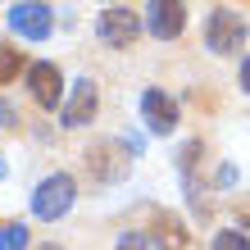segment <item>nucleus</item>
Wrapping results in <instances>:
<instances>
[{
	"label": "nucleus",
	"mask_w": 250,
	"mask_h": 250,
	"mask_svg": "<svg viewBox=\"0 0 250 250\" xmlns=\"http://www.w3.org/2000/svg\"><path fill=\"white\" fill-rule=\"evenodd\" d=\"M0 178H5V164H0Z\"/></svg>",
	"instance_id": "nucleus-18"
},
{
	"label": "nucleus",
	"mask_w": 250,
	"mask_h": 250,
	"mask_svg": "<svg viewBox=\"0 0 250 250\" xmlns=\"http://www.w3.org/2000/svg\"><path fill=\"white\" fill-rule=\"evenodd\" d=\"M205 41H209L214 55H237L241 41H246V23L237 9H214L209 14V27H205Z\"/></svg>",
	"instance_id": "nucleus-2"
},
{
	"label": "nucleus",
	"mask_w": 250,
	"mask_h": 250,
	"mask_svg": "<svg viewBox=\"0 0 250 250\" xmlns=\"http://www.w3.org/2000/svg\"><path fill=\"white\" fill-rule=\"evenodd\" d=\"M141 114H146V127H150L155 137H168V132L178 127V105H173L164 91H146L141 96Z\"/></svg>",
	"instance_id": "nucleus-8"
},
{
	"label": "nucleus",
	"mask_w": 250,
	"mask_h": 250,
	"mask_svg": "<svg viewBox=\"0 0 250 250\" xmlns=\"http://www.w3.org/2000/svg\"><path fill=\"white\" fill-rule=\"evenodd\" d=\"M96 32H100V41L105 46H132L137 41V32H141V19L132 9H123V5H114V9H105L100 14V23H96Z\"/></svg>",
	"instance_id": "nucleus-4"
},
{
	"label": "nucleus",
	"mask_w": 250,
	"mask_h": 250,
	"mask_svg": "<svg viewBox=\"0 0 250 250\" xmlns=\"http://www.w3.org/2000/svg\"><path fill=\"white\" fill-rule=\"evenodd\" d=\"M214 250H250V237L237 232V228H232V232H218V237H214Z\"/></svg>",
	"instance_id": "nucleus-12"
},
{
	"label": "nucleus",
	"mask_w": 250,
	"mask_h": 250,
	"mask_svg": "<svg viewBox=\"0 0 250 250\" xmlns=\"http://www.w3.org/2000/svg\"><path fill=\"white\" fill-rule=\"evenodd\" d=\"M23 246H27L23 223H0V250H23Z\"/></svg>",
	"instance_id": "nucleus-11"
},
{
	"label": "nucleus",
	"mask_w": 250,
	"mask_h": 250,
	"mask_svg": "<svg viewBox=\"0 0 250 250\" xmlns=\"http://www.w3.org/2000/svg\"><path fill=\"white\" fill-rule=\"evenodd\" d=\"M119 250H150V241H146V232H123Z\"/></svg>",
	"instance_id": "nucleus-14"
},
{
	"label": "nucleus",
	"mask_w": 250,
	"mask_h": 250,
	"mask_svg": "<svg viewBox=\"0 0 250 250\" xmlns=\"http://www.w3.org/2000/svg\"><path fill=\"white\" fill-rule=\"evenodd\" d=\"M155 241H159V250H187V232L173 214H159L155 218Z\"/></svg>",
	"instance_id": "nucleus-9"
},
{
	"label": "nucleus",
	"mask_w": 250,
	"mask_h": 250,
	"mask_svg": "<svg viewBox=\"0 0 250 250\" xmlns=\"http://www.w3.org/2000/svg\"><path fill=\"white\" fill-rule=\"evenodd\" d=\"M182 27H187V9H182V0H150V5H146V32H150L155 41H173V37H182Z\"/></svg>",
	"instance_id": "nucleus-3"
},
{
	"label": "nucleus",
	"mask_w": 250,
	"mask_h": 250,
	"mask_svg": "<svg viewBox=\"0 0 250 250\" xmlns=\"http://www.w3.org/2000/svg\"><path fill=\"white\" fill-rule=\"evenodd\" d=\"M46 250H55V246H46Z\"/></svg>",
	"instance_id": "nucleus-19"
},
{
	"label": "nucleus",
	"mask_w": 250,
	"mask_h": 250,
	"mask_svg": "<svg viewBox=\"0 0 250 250\" xmlns=\"http://www.w3.org/2000/svg\"><path fill=\"white\" fill-rule=\"evenodd\" d=\"M50 9L46 5H37V0H23V5H14L9 9V27L19 37H27V41H46L50 37Z\"/></svg>",
	"instance_id": "nucleus-5"
},
{
	"label": "nucleus",
	"mask_w": 250,
	"mask_h": 250,
	"mask_svg": "<svg viewBox=\"0 0 250 250\" xmlns=\"http://www.w3.org/2000/svg\"><path fill=\"white\" fill-rule=\"evenodd\" d=\"M14 123H19V114H14L5 100H0V127H14Z\"/></svg>",
	"instance_id": "nucleus-16"
},
{
	"label": "nucleus",
	"mask_w": 250,
	"mask_h": 250,
	"mask_svg": "<svg viewBox=\"0 0 250 250\" xmlns=\"http://www.w3.org/2000/svg\"><path fill=\"white\" fill-rule=\"evenodd\" d=\"M114 150H119V146H114V141L96 146V150L86 155V164H91V168L100 173V178H123V173H127V164H109V155H114Z\"/></svg>",
	"instance_id": "nucleus-10"
},
{
	"label": "nucleus",
	"mask_w": 250,
	"mask_h": 250,
	"mask_svg": "<svg viewBox=\"0 0 250 250\" xmlns=\"http://www.w3.org/2000/svg\"><path fill=\"white\" fill-rule=\"evenodd\" d=\"M27 86H32V100L41 109H55L60 96H64V78H60L55 64H32V68H27Z\"/></svg>",
	"instance_id": "nucleus-6"
},
{
	"label": "nucleus",
	"mask_w": 250,
	"mask_h": 250,
	"mask_svg": "<svg viewBox=\"0 0 250 250\" xmlns=\"http://www.w3.org/2000/svg\"><path fill=\"white\" fill-rule=\"evenodd\" d=\"M237 223L250 232V196H241V200H237Z\"/></svg>",
	"instance_id": "nucleus-15"
},
{
	"label": "nucleus",
	"mask_w": 250,
	"mask_h": 250,
	"mask_svg": "<svg viewBox=\"0 0 250 250\" xmlns=\"http://www.w3.org/2000/svg\"><path fill=\"white\" fill-rule=\"evenodd\" d=\"M68 205H73V178H68V173H55V178H46V182L32 191V214L46 218V223L64 218Z\"/></svg>",
	"instance_id": "nucleus-1"
},
{
	"label": "nucleus",
	"mask_w": 250,
	"mask_h": 250,
	"mask_svg": "<svg viewBox=\"0 0 250 250\" xmlns=\"http://www.w3.org/2000/svg\"><path fill=\"white\" fill-rule=\"evenodd\" d=\"M96 105H100L96 82L91 78L73 82V96H68V105H64V127H86V123L96 119Z\"/></svg>",
	"instance_id": "nucleus-7"
},
{
	"label": "nucleus",
	"mask_w": 250,
	"mask_h": 250,
	"mask_svg": "<svg viewBox=\"0 0 250 250\" xmlns=\"http://www.w3.org/2000/svg\"><path fill=\"white\" fill-rule=\"evenodd\" d=\"M19 68H23V55H19V50H9V46H0V82H9Z\"/></svg>",
	"instance_id": "nucleus-13"
},
{
	"label": "nucleus",
	"mask_w": 250,
	"mask_h": 250,
	"mask_svg": "<svg viewBox=\"0 0 250 250\" xmlns=\"http://www.w3.org/2000/svg\"><path fill=\"white\" fill-rule=\"evenodd\" d=\"M241 86H246V91H250V60L241 64Z\"/></svg>",
	"instance_id": "nucleus-17"
}]
</instances>
